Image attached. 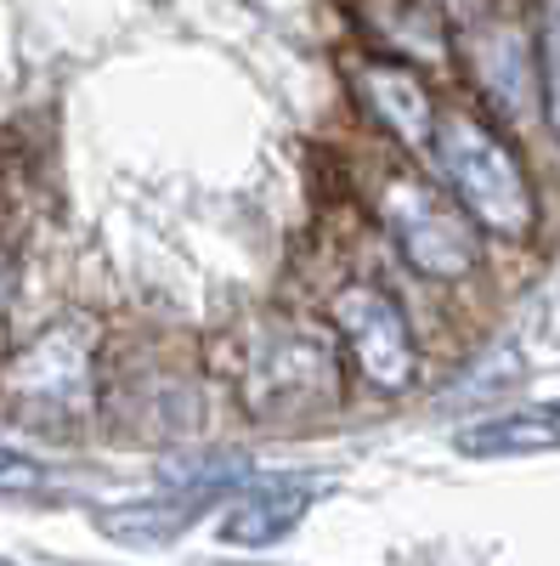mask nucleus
Segmentation results:
<instances>
[{
    "instance_id": "1",
    "label": "nucleus",
    "mask_w": 560,
    "mask_h": 566,
    "mask_svg": "<svg viewBox=\"0 0 560 566\" xmlns=\"http://www.w3.org/2000/svg\"><path fill=\"white\" fill-rule=\"evenodd\" d=\"M239 397L261 419L317 413L340 397V357L329 335L295 317H261L239 340Z\"/></svg>"
},
{
    "instance_id": "2",
    "label": "nucleus",
    "mask_w": 560,
    "mask_h": 566,
    "mask_svg": "<svg viewBox=\"0 0 560 566\" xmlns=\"http://www.w3.org/2000/svg\"><path fill=\"white\" fill-rule=\"evenodd\" d=\"M431 154L476 227L498 232V239H527L532 232V221H538L532 181H527L521 159L476 114H436Z\"/></svg>"
},
{
    "instance_id": "3",
    "label": "nucleus",
    "mask_w": 560,
    "mask_h": 566,
    "mask_svg": "<svg viewBox=\"0 0 560 566\" xmlns=\"http://www.w3.org/2000/svg\"><path fill=\"white\" fill-rule=\"evenodd\" d=\"M0 397L40 424H68L97 397V335L91 323L68 317L34 335L7 368H0Z\"/></svg>"
},
{
    "instance_id": "4",
    "label": "nucleus",
    "mask_w": 560,
    "mask_h": 566,
    "mask_svg": "<svg viewBox=\"0 0 560 566\" xmlns=\"http://www.w3.org/2000/svg\"><path fill=\"white\" fill-rule=\"evenodd\" d=\"M380 216L391 227L397 250L408 255L413 272L425 277H464L476 272V221L458 216L425 176L413 170H385L380 181Z\"/></svg>"
},
{
    "instance_id": "5",
    "label": "nucleus",
    "mask_w": 560,
    "mask_h": 566,
    "mask_svg": "<svg viewBox=\"0 0 560 566\" xmlns=\"http://www.w3.org/2000/svg\"><path fill=\"white\" fill-rule=\"evenodd\" d=\"M335 328L346 335L362 380L373 391H408L413 386V368H419V352H413V328L402 317V306L380 290V283H346L335 295Z\"/></svg>"
},
{
    "instance_id": "6",
    "label": "nucleus",
    "mask_w": 560,
    "mask_h": 566,
    "mask_svg": "<svg viewBox=\"0 0 560 566\" xmlns=\"http://www.w3.org/2000/svg\"><path fill=\"white\" fill-rule=\"evenodd\" d=\"M357 97L373 125H385L402 148H431L436 136V103L425 80L402 63H362L357 69Z\"/></svg>"
},
{
    "instance_id": "7",
    "label": "nucleus",
    "mask_w": 560,
    "mask_h": 566,
    "mask_svg": "<svg viewBox=\"0 0 560 566\" xmlns=\"http://www.w3.org/2000/svg\"><path fill=\"white\" fill-rule=\"evenodd\" d=\"M306 510H311V488H300V482H255L221 510V538L232 549H266L277 538H289Z\"/></svg>"
},
{
    "instance_id": "8",
    "label": "nucleus",
    "mask_w": 560,
    "mask_h": 566,
    "mask_svg": "<svg viewBox=\"0 0 560 566\" xmlns=\"http://www.w3.org/2000/svg\"><path fill=\"white\" fill-rule=\"evenodd\" d=\"M476 74L487 85V97L516 119L527 125L532 119V91H538V74H532V52H527V40L516 23H504V29H487L476 40Z\"/></svg>"
},
{
    "instance_id": "9",
    "label": "nucleus",
    "mask_w": 560,
    "mask_h": 566,
    "mask_svg": "<svg viewBox=\"0 0 560 566\" xmlns=\"http://www.w3.org/2000/svg\"><path fill=\"white\" fill-rule=\"evenodd\" d=\"M199 510H204L199 493H165V499H142V504H114V510H103L97 527H103L114 544H142V549H154V544H170L176 533L193 527Z\"/></svg>"
},
{
    "instance_id": "10",
    "label": "nucleus",
    "mask_w": 560,
    "mask_h": 566,
    "mask_svg": "<svg viewBox=\"0 0 560 566\" xmlns=\"http://www.w3.org/2000/svg\"><path fill=\"white\" fill-rule=\"evenodd\" d=\"M464 453L476 459H498V453H543V448H560V424L549 413H516V419H493V424H476V431L458 437Z\"/></svg>"
},
{
    "instance_id": "11",
    "label": "nucleus",
    "mask_w": 560,
    "mask_h": 566,
    "mask_svg": "<svg viewBox=\"0 0 560 566\" xmlns=\"http://www.w3.org/2000/svg\"><path fill=\"white\" fill-rule=\"evenodd\" d=\"M538 63H543V97H549V119H554V130H560V0H543Z\"/></svg>"
},
{
    "instance_id": "12",
    "label": "nucleus",
    "mask_w": 560,
    "mask_h": 566,
    "mask_svg": "<svg viewBox=\"0 0 560 566\" xmlns=\"http://www.w3.org/2000/svg\"><path fill=\"white\" fill-rule=\"evenodd\" d=\"M34 488H45V464L0 442V493H34Z\"/></svg>"
},
{
    "instance_id": "13",
    "label": "nucleus",
    "mask_w": 560,
    "mask_h": 566,
    "mask_svg": "<svg viewBox=\"0 0 560 566\" xmlns=\"http://www.w3.org/2000/svg\"><path fill=\"white\" fill-rule=\"evenodd\" d=\"M7 301H12V255L0 250V312H7Z\"/></svg>"
},
{
    "instance_id": "14",
    "label": "nucleus",
    "mask_w": 560,
    "mask_h": 566,
    "mask_svg": "<svg viewBox=\"0 0 560 566\" xmlns=\"http://www.w3.org/2000/svg\"><path fill=\"white\" fill-rule=\"evenodd\" d=\"M0 566H7V560H0Z\"/></svg>"
}]
</instances>
